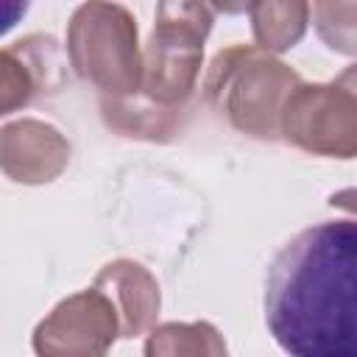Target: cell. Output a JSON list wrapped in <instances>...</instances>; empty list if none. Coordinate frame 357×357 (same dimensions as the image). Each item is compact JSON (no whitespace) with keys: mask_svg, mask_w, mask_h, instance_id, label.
Returning a JSON list of instances; mask_svg holds the SVG:
<instances>
[{"mask_svg":"<svg viewBox=\"0 0 357 357\" xmlns=\"http://www.w3.org/2000/svg\"><path fill=\"white\" fill-rule=\"evenodd\" d=\"M354 220L298 231L265 279V324L290 357H354Z\"/></svg>","mask_w":357,"mask_h":357,"instance_id":"1","label":"cell"},{"mask_svg":"<svg viewBox=\"0 0 357 357\" xmlns=\"http://www.w3.org/2000/svg\"><path fill=\"white\" fill-rule=\"evenodd\" d=\"M301 75L254 45L234 42L215 53L204 75V98L234 131L254 139L279 137V114Z\"/></svg>","mask_w":357,"mask_h":357,"instance_id":"2","label":"cell"},{"mask_svg":"<svg viewBox=\"0 0 357 357\" xmlns=\"http://www.w3.org/2000/svg\"><path fill=\"white\" fill-rule=\"evenodd\" d=\"M67 59L103 98H134L142 86L137 17L120 3H81L67 22Z\"/></svg>","mask_w":357,"mask_h":357,"instance_id":"3","label":"cell"},{"mask_svg":"<svg viewBox=\"0 0 357 357\" xmlns=\"http://www.w3.org/2000/svg\"><path fill=\"white\" fill-rule=\"evenodd\" d=\"M215 8L206 3L178 0L156 3L153 28L142 45L139 92L159 109L181 112L195 92L204 67V42L212 31Z\"/></svg>","mask_w":357,"mask_h":357,"instance_id":"4","label":"cell"},{"mask_svg":"<svg viewBox=\"0 0 357 357\" xmlns=\"http://www.w3.org/2000/svg\"><path fill=\"white\" fill-rule=\"evenodd\" d=\"M279 134L312 156L351 159L357 153V84L349 67L324 84H298L279 114Z\"/></svg>","mask_w":357,"mask_h":357,"instance_id":"5","label":"cell"},{"mask_svg":"<svg viewBox=\"0 0 357 357\" xmlns=\"http://www.w3.org/2000/svg\"><path fill=\"white\" fill-rule=\"evenodd\" d=\"M120 337L117 312L95 290H78L61 298L33 329L31 349L36 357H106Z\"/></svg>","mask_w":357,"mask_h":357,"instance_id":"6","label":"cell"},{"mask_svg":"<svg viewBox=\"0 0 357 357\" xmlns=\"http://www.w3.org/2000/svg\"><path fill=\"white\" fill-rule=\"evenodd\" d=\"M70 139L45 120L20 117L0 126V173L14 184H50L70 165Z\"/></svg>","mask_w":357,"mask_h":357,"instance_id":"7","label":"cell"},{"mask_svg":"<svg viewBox=\"0 0 357 357\" xmlns=\"http://www.w3.org/2000/svg\"><path fill=\"white\" fill-rule=\"evenodd\" d=\"M61 86V53L53 36L31 33L0 47V117L31 106Z\"/></svg>","mask_w":357,"mask_h":357,"instance_id":"8","label":"cell"},{"mask_svg":"<svg viewBox=\"0 0 357 357\" xmlns=\"http://www.w3.org/2000/svg\"><path fill=\"white\" fill-rule=\"evenodd\" d=\"M92 287L100 290L114 307L120 337L131 340L148 335L156 326L162 293L156 276L145 265L134 259H112L95 273Z\"/></svg>","mask_w":357,"mask_h":357,"instance_id":"9","label":"cell"},{"mask_svg":"<svg viewBox=\"0 0 357 357\" xmlns=\"http://www.w3.org/2000/svg\"><path fill=\"white\" fill-rule=\"evenodd\" d=\"M245 11L251 17L254 47L271 56L296 47L310 25V3L304 0H262L251 3Z\"/></svg>","mask_w":357,"mask_h":357,"instance_id":"10","label":"cell"},{"mask_svg":"<svg viewBox=\"0 0 357 357\" xmlns=\"http://www.w3.org/2000/svg\"><path fill=\"white\" fill-rule=\"evenodd\" d=\"M145 357H229L220 329L209 321L159 324L145 337Z\"/></svg>","mask_w":357,"mask_h":357,"instance_id":"11","label":"cell"},{"mask_svg":"<svg viewBox=\"0 0 357 357\" xmlns=\"http://www.w3.org/2000/svg\"><path fill=\"white\" fill-rule=\"evenodd\" d=\"M103 117L112 128H117L126 137H167L176 128V117H170L173 109H159L151 100L139 103L137 95L131 98H103L100 103Z\"/></svg>","mask_w":357,"mask_h":357,"instance_id":"12","label":"cell"},{"mask_svg":"<svg viewBox=\"0 0 357 357\" xmlns=\"http://www.w3.org/2000/svg\"><path fill=\"white\" fill-rule=\"evenodd\" d=\"M310 17L329 50L349 59L357 53V3H312Z\"/></svg>","mask_w":357,"mask_h":357,"instance_id":"13","label":"cell"},{"mask_svg":"<svg viewBox=\"0 0 357 357\" xmlns=\"http://www.w3.org/2000/svg\"><path fill=\"white\" fill-rule=\"evenodd\" d=\"M28 14L25 0H0V36H6Z\"/></svg>","mask_w":357,"mask_h":357,"instance_id":"14","label":"cell"}]
</instances>
